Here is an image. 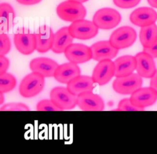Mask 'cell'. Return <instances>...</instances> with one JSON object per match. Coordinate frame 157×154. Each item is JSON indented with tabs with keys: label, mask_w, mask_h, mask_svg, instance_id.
<instances>
[{
	"label": "cell",
	"mask_w": 157,
	"mask_h": 154,
	"mask_svg": "<svg viewBox=\"0 0 157 154\" xmlns=\"http://www.w3.org/2000/svg\"><path fill=\"white\" fill-rule=\"evenodd\" d=\"M56 13L63 20L74 22L84 19L86 14V10L82 3L67 0L59 4L56 7Z\"/></svg>",
	"instance_id": "6da1fadb"
},
{
	"label": "cell",
	"mask_w": 157,
	"mask_h": 154,
	"mask_svg": "<svg viewBox=\"0 0 157 154\" xmlns=\"http://www.w3.org/2000/svg\"><path fill=\"white\" fill-rule=\"evenodd\" d=\"M45 77L41 74L32 72L26 75L19 85V93L24 98H32L39 94L44 89Z\"/></svg>",
	"instance_id": "7a4b0ae2"
},
{
	"label": "cell",
	"mask_w": 157,
	"mask_h": 154,
	"mask_svg": "<svg viewBox=\"0 0 157 154\" xmlns=\"http://www.w3.org/2000/svg\"><path fill=\"white\" fill-rule=\"evenodd\" d=\"M13 42L17 50L23 55H28L36 50V37L26 28H19L14 34Z\"/></svg>",
	"instance_id": "3957f363"
},
{
	"label": "cell",
	"mask_w": 157,
	"mask_h": 154,
	"mask_svg": "<svg viewBox=\"0 0 157 154\" xmlns=\"http://www.w3.org/2000/svg\"><path fill=\"white\" fill-rule=\"evenodd\" d=\"M121 20L120 13L115 9L104 7L96 12L93 21L99 29H110L119 25Z\"/></svg>",
	"instance_id": "277c9868"
},
{
	"label": "cell",
	"mask_w": 157,
	"mask_h": 154,
	"mask_svg": "<svg viewBox=\"0 0 157 154\" xmlns=\"http://www.w3.org/2000/svg\"><path fill=\"white\" fill-rule=\"evenodd\" d=\"M50 99L62 110H71L77 106V96L72 93L67 87H56L50 93Z\"/></svg>",
	"instance_id": "5b68a950"
},
{
	"label": "cell",
	"mask_w": 157,
	"mask_h": 154,
	"mask_svg": "<svg viewBox=\"0 0 157 154\" xmlns=\"http://www.w3.org/2000/svg\"><path fill=\"white\" fill-rule=\"evenodd\" d=\"M142 77L137 73H132L129 75L116 77L112 87L115 92L121 94H131L141 88Z\"/></svg>",
	"instance_id": "8992f818"
},
{
	"label": "cell",
	"mask_w": 157,
	"mask_h": 154,
	"mask_svg": "<svg viewBox=\"0 0 157 154\" xmlns=\"http://www.w3.org/2000/svg\"><path fill=\"white\" fill-rule=\"evenodd\" d=\"M137 33L134 28L129 26H123L116 29L110 35L109 41L117 49H123L131 47L136 41Z\"/></svg>",
	"instance_id": "52a82bcc"
},
{
	"label": "cell",
	"mask_w": 157,
	"mask_h": 154,
	"mask_svg": "<svg viewBox=\"0 0 157 154\" xmlns=\"http://www.w3.org/2000/svg\"><path fill=\"white\" fill-rule=\"evenodd\" d=\"M98 29L93 21L85 19L72 22L69 26L72 36L81 40H88L94 37L98 33Z\"/></svg>",
	"instance_id": "ba28073f"
},
{
	"label": "cell",
	"mask_w": 157,
	"mask_h": 154,
	"mask_svg": "<svg viewBox=\"0 0 157 154\" xmlns=\"http://www.w3.org/2000/svg\"><path fill=\"white\" fill-rule=\"evenodd\" d=\"M113 76H115V64L111 60L99 61L92 73V78L94 83L99 85L107 84Z\"/></svg>",
	"instance_id": "9c48e42d"
},
{
	"label": "cell",
	"mask_w": 157,
	"mask_h": 154,
	"mask_svg": "<svg viewBox=\"0 0 157 154\" xmlns=\"http://www.w3.org/2000/svg\"><path fill=\"white\" fill-rule=\"evenodd\" d=\"M64 55L70 61L75 64L86 63L92 59L90 47L82 44H72L65 50Z\"/></svg>",
	"instance_id": "30bf717a"
},
{
	"label": "cell",
	"mask_w": 157,
	"mask_h": 154,
	"mask_svg": "<svg viewBox=\"0 0 157 154\" xmlns=\"http://www.w3.org/2000/svg\"><path fill=\"white\" fill-rule=\"evenodd\" d=\"M77 106L84 111H102L105 107L102 98L92 91H86L78 94Z\"/></svg>",
	"instance_id": "8fae6325"
},
{
	"label": "cell",
	"mask_w": 157,
	"mask_h": 154,
	"mask_svg": "<svg viewBox=\"0 0 157 154\" xmlns=\"http://www.w3.org/2000/svg\"><path fill=\"white\" fill-rule=\"evenodd\" d=\"M129 99L133 105L144 109L156 101L157 91L151 87L140 88L131 94Z\"/></svg>",
	"instance_id": "7c38bea8"
},
{
	"label": "cell",
	"mask_w": 157,
	"mask_h": 154,
	"mask_svg": "<svg viewBox=\"0 0 157 154\" xmlns=\"http://www.w3.org/2000/svg\"><path fill=\"white\" fill-rule=\"evenodd\" d=\"M131 22L137 26L143 27L155 23L157 13L152 8L142 7L135 9L130 15Z\"/></svg>",
	"instance_id": "4fadbf2b"
},
{
	"label": "cell",
	"mask_w": 157,
	"mask_h": 154,
	"mask_svg": "<svg viewBox=\"0 0 157 154\" xmlns=\"http://www.w3.org/2000/svg\"><path fill=\"white\" fill-rule=\"evenodd\" d=\"M90 47L92 52V58L98 61L114 58L119 50L112 45L109 40L96 42Z\"/></svg>",
	"instance_id": "5bb4252c"
},
{
	"label": "cell",
	"mask_w": 157,
	"mask_h": 154,
	"mask_svg": "<svg viewBox=\"0 0 157 154\" xmlns=\"http://www.w3.org/2000/svg\"><path fill=\"white\" fill-rule=\"evenodd\" d=\"M59 64L53 60L46 57L33 59L29 63L32 72H37L44 77H53Z\"/></svg>",
	"instance_id": "9a60e30c"
},
{
	"label": "cell",
	"mask_w": 157,
	"mask_h": 154,
	"mask_svg": "<svg viewBox=\"0 0 157 154\" xmlns=\"http://www.w3.org/2000/svg\"><path fill=\"white\" fill-rule=\"evenodd\" d=\"M137 72L142 77L151 78L156 72V68L154 60L150 54L143 51L135 56Z\"/></svg>",
	"instance_id": "2e32d148"
},
{
	"label": "cell",
	"mask_w": 157,
	"mask_h": 154,
	"mask_svg": "<svg viewBox=\"0 0 157 154\" xmlns=\"http://www.w3.org/2000/svg\"><path fill=\"white\" fill-rule=\"evenodd\" d=\"M54 33L48 25H44L37 29L35 33L36 37V50L39 53H45L52 49Z\"/></svg>",
	"instance_id": "e0dca14e"
},
{
	"label": "cell",
	"mask_w": 157,
	"mask_h": 154,
	"mask_svg": "<svg viewBox=\"0 0 157 154\" xmlns=\"http://www.w3.org/2000/svg\"><path fill=\"white\" fill-rule=\"evenodd\" d=\"M80 73L81 71L77 64L69 61L59 65L53 77L58 82L67 84L73 79L80 75Z\"/></svg>",
	"instance_id": "ac0fdd59"
},
{
	"label": "cell",
	"mask_w": 157,
	"mask_h": 154,
	"mask_svg": "<svg viewBox=\"0 0 157 154\" xmlns=\"http://www.w3.org/2000/svg\"><path fill=\"white\" fill-rule=\"evenodd\" d=\"M115 77H121L129 75L136 69V59L132 55H123L114 61Z\"/></svg>",
	"instance_id": "d6986e66"
},
{
	"label": "cell",
	"mask_w": 157,
	"mask_h": 154,
	"mask_svg": "<svg viewBox=\"0 0 157 154\" xmlns=\"http://www.w3.org/2000/svg\"><path fill=\"white\" fill-rule=\"evenodd\" d=\"M74 37L69 32V26H64L58 30L54 34L52 50L56 53H64L66 49L72 44Z\"/></svg>",
	"instance_id": "ffe728a7"
},
{
	"label": "cell",
	"mask_w": 157,
	"mask_h": 154,
	"mask_svg": "<svg viewBox=\"0 0 157 154\" xmlns=\"http://www.w3.org/2000/svg\"><path fill=\"white\" fill-rule=\"evenodd\" d=\"M94 83L92 77L80 75L71 80L67 84V88L72 93L78 96L84 92L92 91Z\"/></svg>",
	"instance_id": "44dd1931"
},
{
	"label": "cell",
	"mask_w": 157,
	"mask_h": 154,
	"mask_svg": "<svg viewBox=\"0 0 157 154\" xmlns=\"http://www.w3.org/2000/svg\"><path fill=\"white\" fill-rule=\"evenodd\" d=\"M15 12L10 4L2 2L0 4V28L1 33L8 32L13 26Z\"/></svg>",
	"instance_id": "7402d4cb"
},
{
	"label": "cell",
	"mask_w": 157,
	"mask_h": 154,
	"mask_svg": "<svg viewBox=\"0 0 157 154\" xmlns=\"http://www.w3.org/2000/svg\"><path fill=\"white\" fill-rule=\"evenodd\" d=\"M139 39L144 48L151 47L157 40V26L155 23L141 27Z\"/></svg>",
	"instance_id": "603a6c76"
},
{
	"label": "cell",
	"mask_w": 157,
	"mask_h": 154,
	"mask_svg": "<svg viewBox=\"0 0 157 154\" xmlns=\"http://www.w3.org/2000/svg\"><path fill=\"white\" fill-rule=\"evenodd\" d=\"M16 84V79L12 74L8 72L0 74V91L4 93L11 91Z\"/></svg>",
	"instance_id": "cb8c5ba5"
},
{
	"label": "cell",
	"mask_w": 157,
	"mask_h": 154,
	"mask_svg": "<svg viewBox=\"0 0 157 154\" xmlns=\"http://www.w3.org/2000/svg\"><path fill=\"white\" fill-rule=\"evenodd\" d=\"M1 111H29L30 108L22 102H9L0 108Z\"/></svg>",
	"instance_id": "d4e9b609"
},
{
	"label": "cell",
	"mask_w": 157,
	"mask_h": 154,
	"mask_svg": "<svg viewBox=\"0 0 157 154\" xmlns=\"http://www.w3.org/2000/svg\"><path fill=\"white\" fill-rule=\"evenodd\" d=\"M36 109L38 111H61L51 99H42L38 102L36 105Z\"/></svg>",
	"instance_id": "484cf974"
},
{
	"label": "cell",
	"mask_w": 157,
	"mask_h": 154,
	"mask_svg": "<svg viewBox=\"0 0 157 154\" xmlns=\"http://www.w3.org/2000/svg\"><path fill=\"white\" fill-rule=\"evenodd\" d=\"M113 110L118 111H142L144 110V109L140 108L135 106L132 104L129 98H124L121 99L118 105L117 109Z\"/></svg>",
	"instance_id": "4316f807"
},
{
	"label": "cell",
	"mask_w": 157,
	"mask_h": 154,
	"mask_svg": "<svg viewBox=\"0 0 157 154\" xmlns=\"http://www.w3.org/2000/svg\"><path fill=\"white\" fill-rule=\"evenodd\" d=\"M11 42L7 34L1 33L0 34V55H6L10 50Z\"/></svg>",
	"instance_id": "83f0119b"
},
{
	"label": "cell",
	"mask_w": 157,
	"mask_h": 154,
	"mask_svg": "<svg viewBox=\"0 0 157 154\" xmlns=\"http://www.w3.org/2000/svg\"><path fill=\"white\" fill-rule=\"evenodd\" d=\"M113 3L122 9H130L136 6L140 0H113Z\"/></svg>",
	"instance_id": "f1b7e54d"
},
{
	"label": "cell",
	"mask_w": 157,
	"mask_h": 154,
	"mask_svg": "<svg viewBox=\"0 0 157 154\" xmlns=\"http://www.w3.org/2000/svg\"><path fill=\"white\" fill-rule=\"evenodd\" d=\"M10 62L9 59L4 55H0V74L6 72L9 67Z\"/></svg>",
	"instance_id": "f546056e"
},
{
	"label": "cell",
	"mask_w": 157,
	"mask_h": 154,
	"mask_svg": "<svg viewBox=\"0 0 157 154\" xmlns=\"http://www.w3.org/2000/svg\"><path fill=\"white\" fill-rule=\"evenodd\" d=\"M144 51L150 54L153 58H157V40L151 47L144 48Z\"/></svg>",
	"instance_id": "4dcf8cb0"
},
{
	"label": "cell",
	"mask_w": 157,
	"mask_h": 154,
	"mask_svg": "<svg viewBox=\"0 0 157 154\" xmlns=\"http://www.w3.org/2000/svg\"><path fill=\"white\" fill-rule=\"evenodd\" d=\"M18 3L23 5H34L41 2L42 0H16Z\"/></svg>",
	"instance_id": "1f68e13d"
},
{
	"label": "cell",
	"mask_w": 157,
	"mask_h": 154,
	"mask_svg": "<svg viewBox=\"0 0 157 154\" xmlns=\"http://www.w3.org/2000/svg\"><path fill=\"white\" fill-rule=\"evenodd\" d=\"M150 87L157 91V70L155 74L151 77Z\"/></svg>",
	"instance_id": "d6a6232c"
},
{
	"label": "cell",
	"mask_w": 157,
	"mask_h": 154,
	"mask_svg": "<svg viewBox=\"0 0 157 154\" xmlns=\"http://www.w3.org/2000/svg\"><path fill=\"white\" fill-rule=\"evenodd\" d=\"M150 6L157 9V0H147Z\"/></svg>",
	"instance_id": "836d02e7"
},
{
	"label": "cell",
	"mask_w": 157,
	"mask_h": 154,
	"mask_svg": "<svg viewBox=\"0 0 157 154\" xmlns=\"http://www.w3.org/2000/svg\"><path fill=\"white\" fill-rule=\"evenodd\" d=\"M3 94L4 93L0 91V104H2L4 101V97Z\"/></svg>",
	"instance_id": "e575fe53"
},
{
	"label": "cell",
	"mask_w": 157,
	"mask_h": 154,
	"mask_svg": "<svg viewBox=\"0 0 157 154\" xmlns=\"http://www.w3.org/2000/svg\"><path fill=\"white\" fill-rule=\"evenodd\" d=\"M71 1H77V2H81V3H83V2H85L88 1V0H71Z\"/></svg>",
	"instance_id": "d590c367"
}]
</instances>
